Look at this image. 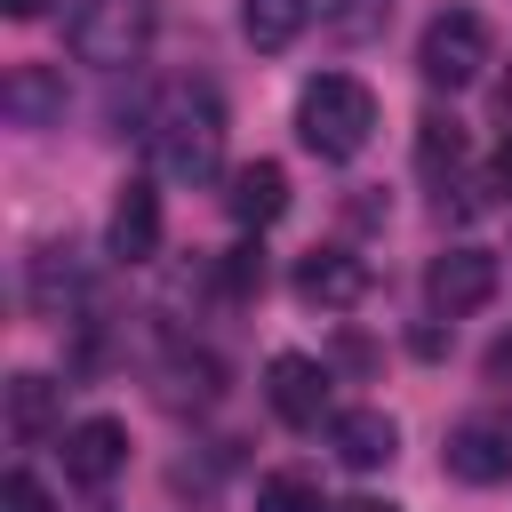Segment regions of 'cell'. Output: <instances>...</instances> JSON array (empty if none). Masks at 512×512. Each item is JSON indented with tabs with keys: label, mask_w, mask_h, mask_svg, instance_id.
I'll return each mask as SVG.
<instances>
[{
	"label": "cell",
	"mask_w": 512,
	"mask_h": 512,
	"mask_svg": "<svg viewBox=\"0 0 512 512\" xmlns=\"http://www.w3.org/2000/svg\"><path fill=\"white\" fill-rule=\"evenodd\" d=\"M144 144H152V168L168 184H208L216 160H224V104L208 80H168L144 112Z\"/></svg>",
	"instance_id": "cell-1"
},
{
	"label": "cell",
	"mask_w": 512,
	"mask_h": 512,
	"mask_svg": "<svg viewBox=\"0 0 512 512\" xmlns=\"http://www.w3.org/2000/svg\"><path fill=\"white\" fill-rule=\"evenodd\" d=\"M296 136H304L312 160H352V152L376 136V96H368V80H352V72L304 80V96H296Z\"/></svg>",
	"instance_id": "cell-2"
},
{
	"label": "cell",
	"mask_w": 512,
	"mask_h": 512,
	"mask_svg": "<svg viewBox=\"0 0 512 512\" xmlns=\"http://www.w3.org/2000/svg\"><path fill=\"white\" fill-rule=\"evenodd\" d=\"M64 40H72L80 64L120 72V64H136L144 40H152V0H80L72 24H64Z\"/></svg>",
	"instance_id": "cell-3"
},
{
	"label": "cell",
	"mask_w": 512,
	"mask_h": 512,
	"mask_svg": "<svg viewBox=\"0 0 512 512\" xmlns=\"http://www.w3.org/2000/svg\"><path fill=\"white\" fill-rule=\"evenodd\" d=\"M416 72H424L432 88H472V80L488 72V24H480L472 8H440V16L424 24V40H416Z\"/></svg>",
	"instance_id": "cell-4"
},
{
	"label": "cell",
	"mask_w": 512,
	"mask_h": 512,
	"mask_svg": "<svg viewBox=\"0 0 512 512\" xmlns=\"http://www.w3.org/2000/svg\"><path fill=\"white\" fill-rule=\"evenodd\" d=\"M440 464L464 480V488H496L512 480V416H464L440 448Z\"/></svg>",
	"instance_id": "cell-5"
},
{
	"label": "cell",
	"mask_w": 512,
	"mask_h": 512,
	"mask_svg": "<svg viewBox=\"0 0 512 512\" xmlns=\"http://www.w3.org/2000/svg\"><path fill=\"white\" fill-rule=\"evenodd\" d=\"M424 296H432V312H440V320L480 312V304L496 296V256H488V248H448V256H432Z\"/></svg>",
	"instance_id": "cell-6"
},
{
	"label": "cell",
	"mask_w": 512,
	"mask_h": 512,
	"mask_svg": "<svg viewBox=\"0 0 512 512\" xmlns=\"http://www.w3.org/2000/svg\"><path fill=\"white\" fill-rule=\"evenodd\" d=\"M264 400H272L280 424H320V408H328V368L304 360V352H272V368H264Z\"/></svg>",
	"instance_id": "cell-7"
},
{
	"label": "cell",
	"mask_w": 512,
	"mask_h": 512,
	"mask_svg": "<svg viewBox=\"0 0 512 512\" xmlns=\"http://www.w3.org/2000/svg\"><path fill=\"white\" fill-rule=\"evenodd\" d=\"M296 296L320 304V312H352V304L368 296V264H360L352 248H312V256L296 264Z\"/></svg>",
	"instance_id": "cell-8"
},
{
	"label": "cell",
	"mask_w": 512,
	"mask_h": 512,
	"mask_svg": "<svg viewBox=\"0 0 512 512\" xmlns=\"http://www.w3.org/2000/svg\"><path fill=\"white\" fill-rule=\"evenodd\" d=\"M120 464H128V424H120V416H80V424L64 432V472H72L80 488H104Z\"/></svg>",
	"instance_id": "cell-9"
},
{
	"label": "cell",
	"mask_w": 512,
	"mask_h": 512,
	"mask_svg": "<svg viewBox=\"0 0 512 512\" xmlns=\"http://www.w3.org/2000/svg\"><path fill=\"white\" fill-rule=\"evenodd\" d=\"M88 304V256L80 248H40L32 256V312L40 320H72Z\"/></svg>",
	"instance_id": "cell-10"
},
{
	"label": "cell",
	"mask_w": 512,
	"mask_h": 512,
	"mask_svg": "<svg viewBox=\"0 0 512 512\" xmlns=\"http://www.w3.org/2000/svg\"><path fill=\"white\" fill-rule=\"evenodd\" d=\"M224 208H232V224H248V232L280 224V208H288V168H280V160H248V168H232Z\"/></svg>",
	"instance_id": "cell-11"
},
{
	"label": "cell",
	"mask_w": 512,
	"mask_h": 512,
	"mask_svg": "<svg viewBox=\"0 0 512 512\" xmlns=\"http://www.w3.org/2000/svg\"><path fill=\"white\" fill-rule=\"evenodd\" d=\"M160 248V192L136 176V184H120V200H112V256L120 264H144Z\"/></svg>",
	"instance_id": "cell-12"
},
{
	"label": "cell",
	"mask_w": 512,
	"mask_h": 512,
	"mask_svg": "<svg viewBox=\"0 0 512 512\" xmlns=\"http://www.w3.org/2000/svg\"><path fill=\"white\" fill-rule=\"evenodd\" d=\"M336 456L352 464V472H376V464H392V448H400V424L384 416V408H352V416H336Z\"/></svg>",
	"instance_id": "cell-13"
},
{
	"label": "cell",
	"mask_w": 512,
	"mask_h": 512,
	"mask_svg": "<svg viewBox=\"0 0 512 512\" xmlns=\"http://www.w3.org/2000/svg\"><path fill=\"white\" fill-rule=\"evenodd\" d=\"M48 424H56V384L32 376V368L8 376V432H16V440H40Z\"/></svg>",
	"instance_id": "cell-14"
},
{
	"label": "cell",
	"mask_w": 512,
	"mask_h": 512,
	"mask_svg": "<svg viewBox=\"0 0 512 512\" xmlns=\"http://www.w3.org/2000/svg\"><path fill=\"white\" fill-rule=\"evenodd\" d=\"M304 16H312V0H240V32L256 48H288L304 32Z\"/></svg>",
	"instance_id": "cell-15"
},
{
	"label": "cell",
	"mask_w": 512,
	"mask_h": 512,
	"mask_svg": "<svg viewBox=\"0 0 512 512\" xmlns=\"http://www.w3.org/2000/svg\"><path fill=\"white\" fill-rule=\"evenodd\" d=\"M8 112H16L24 128L56 120V112H64V80H56V72H40V64H24V72L8 80Z\"/></svg>",
	"instance_id": "cell-16"
},
{
	"label": "cell",
	"mask_w": 512,
	"mask_h": 512,
	"mask_svg": "<svg viewBox=\"0 0 512 512\" xmlns=\"http://www.w3.org/2000/svg\"><path fill=\"white\" fill-rule=\"evenodd\" d=\"M256 512H328L312 472H264L256 480Z\"/></svg>",
	"instance_id": "cell-17"
},
{
	"label": "cell",
	"mask_w": 512,
	"mask_h": 512,
	"mask_svg": "<svg viewBox=\"0 0 512 512\" xmlns=\"http://www.w3.org/2000/svg\"><path fill=\"white\" fill-rule=\"evenodd\" d=\"M216 280H224V296H240V304H248V296H264V256H256V248H232Z\"/></svg>",
	"instance_id": "cell-18"
},
{
	"label": "cell",
	"mask_w": 512,
	"mask_h": 512,
	"mask_svg": "<svg viewBox=\"0 0 512 512\" xmlns=\"http://www.w3.org/2000/svg\"><path fill=\"white\" fill-rule=\"evenodd\" d=\"M328 16H336V32H344V40H368V32H384L392 0H336Z\"/></svg>",
	"instance_id": "cell-19"
},
{
	"label": "cell",
	"mask_w": 512,
	"mask_h": 512,
	"mask_svg": "<svg viewBox=\"0 0 512 512\" xmlns=\"http://www.w3.org/2000/svg\"><path fill=\"white\" fill-rule=\"evenodd\" d=\"M0 512H56V504H48V488H40L32 472H8V480H0Z\"/></svg>",
	"instance_id": "cell-20"
},
{
	"label": "cell",
	"mask_w": 512,
	"mask_h": 512,
	"mask_svg": "<svg viewBox=\"0 0 512 512\" xmlns=\"http://www.w3.org/2000/svg\"><path fill=\"white\" fill-rule=\"evenodd\" d=\"M480 376H488V384H512V328H504V336L488 344V360H480Z\"/></svg>",
	"instance_id": "cell-21"
},
{
	"label": "cell",
	"mask_w": 512,
	"mask_h": 512,
	"mask_svg": "<svg viewBox=\"0 0 512 512\" xmlns=\"http://www.w3.org/2000/svg\"><path fill=\"white\" fill-rule=\"evenodd\" d=\"M488 184H496V192H512V136L496 144V160H488Z\"/></svg>",
	"instance_id": "cell-22"
},
{
	"label": "cell",
	"mask_w": 512,
	"mask_h": 512,
	"mask_svg": "<svg viewBox=\"0 0 512 512\" xmlns=\"http://www.w3.org/2000/svg\"><path fill=\"white\" fill-rule=\"evenodd\" d=\"M328 512H392L384 496H344V504H328Z\"/></svg>",
	"instance_id": "cell-23"
},
{
	"label": "cell",
	"mask_w": 512,
	"mask_h": 512,
	"mask_svg": "<svg viewBox=\"0 0 512 512\" xmlns=\"http://www.w3.org/2000/svg\"><path fill=\"white\" fill-rule=\"evenodd\" d=\"M8 16H48V0H0Z\"/></svg>",
	"instance_id": "cell-24"
}]
</instances>
